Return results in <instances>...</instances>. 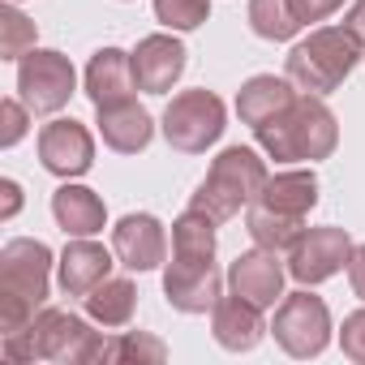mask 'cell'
I'll return each instance as SVG.
<instances>
[{"label":"cell","mask_w":365,"mask_h":365,"mask_svg":"<svg viewBox=\"0 0 365 365\" xmlns=\"http://www.w3.org/2000/svg\"><path fill=\"white\" fill-rule=\"evenodd\" d=\"M163 297L180 314H207L224 297L215 267V220L190 207L172 224V262L163 267Z\"/></svg>","instance_id":"1"},{"label":"cell","mask_w":365,"mask_h":365,"mask_svg":"<svg viewBox=\"0 0 365 365\" xmlns=\"http://www.w3.org/2000/svg\"><path fill=\"white\" fill-rule=\"evenodd\" d=\"M314 207H318V176L309 168H288V172L267 176L262 194L250 202L245 228H250L254 245L279 254V250L297 245Z\"/></svg>","instance_id":"2"},{"label":"cell","mask_w":365,"mask_h":365,"mask_svg":"<svg viewBox=\"0 0 365 365\" xmlns=\"http://www.w3.org/2000/svg\"><path fill=\"white\" fill-rule=\"evenodd\" d=\"M254 138L275 163H314V159H331V150L339 146V120L322 95L301 91L279 116L258 125Z\"/></svg>","instance_id":"3"},{"label":"cell","mask_w":365,"mask_h":365,"mask_svg":"<svg viewBox=\"0 0 365 365\" xmlns=\"http://www.w3.org/2000/svg\"><path fill=\"white\" fill-rule=\"evenodd\" d=\"M52 250L35 237H14L0 250V331H22L48 301L52 288Z\"/></svg>","instance_id":"4"},{"label":"cell","mask_w":365,"mask_h":365,"mask_svg":"<svg viewBox=\"0 0 365 365\" xmlns=\"http://www.w3.org/2000/svg\"><path fill=\"white\" fill-rule=\"evenodd\" d=\"M108 339L91 331L86 318L69 309H39L22 331L5 335V356L9 361H65V365H86L103 361Z\"/></svg>","instance_id":"5"},{"label":"cell","mask_w":365,"mask_h":365,"mask_svg":"<svg viewBox=\"0 0 365 365\" xmlns=\"http://www.w3.org/2000/svg\"><path fill=\"white\" fill-rule=\"evenodd\" d=\"M361 52L365 48L356 43L352 31H344V26H318V31H309V39L292 43V52L284 61V78L297 91L327 99L331 91H339L352 78V69L361 65Z\"/></svg>","instance_id":"6"},{"label":"cell","mask_w":365,"mask_h":365,"mask_svg":"<svg viewBox=\"0 0 365 365\" xmlns=\"http://www.w3.org/2000/svg\"><path fill=\"white\" fill-rule=\"evenodd\" d=\"M267 159L254 150V146H228V150H220V159L207 168V176H202V185H198V194H194V202L190 207H198V211H207L215 224H228V220H237L241 211H250V202L262 194V185H267Z\"/></svg>","instance_id":"7"},{"label":"cell","mask_w":365,"mask_h":365,"mask_svg":"<svg viewBox=\"0 0 365 365\" xmlns=\"http://www.w3.org/2000/svg\"><path fill=\"white\" fill-rule=\"evenodd\" d=\"M163 138L180 155H202L228 129V108L215 91H180L163 108Z\"/></svg>","instance_id":"8"},{"label":"cell","mask_w":365,"mask_h":365,"mask_svg":"<svg viewBox=\"0 0 365 365\" xmlns=\"http://www.w3.org/2000/svg\"><path fill=\"white\" fill-rule=\"evenodd\" d=\"M78 91V73L69 65L65 52L56 48H31L18 61V95L35 116H52L61 112Z\"/></svg>","instance_id":"9"},{"label":"cell","mask_w":365,"mask_h":365,"mask_svg":"<svg viewBox=\"0 0 365 365\" xmlns=\"http://www.w3.org/2000/svg\"><path fill=\"white\" fill-rule=\"evenodd\" d=\"M271 335H275V344H279L288 356H297V361L318 356V352L331 344V309H327V301L314 297V292H305V288H301V292H288V297L279 301V309H275Z\"/></svg>","instance_id":"10"},{"label":"cell","mask_w":365,"mask_h":365,"mask_svg":"<svg viewBox=\"0 0 365 365\" xmlns=\"http://www.w3.org/2000/svg\"><path fill=\"white\" fill-rule=\"evenodd\" d=\"M352 258V237L344 228H305L288 250V275L297 284H327Z\"/></svg>","instance_id":"11"},{"label":"cell","mask_w":365,"mask_h":365,"mask_svg":"<svg viewBox=\"0 0 365 365\" xmlns=\"http://www.w3.org/2000/svg\"><path fill=\"white\" fill-rule=\"evenodd\" d=\"M39 163L61 176V180H73V176H86L95 168V138L82 120L73 116H61V120H48L39 129Z\"/></svg>","instance_id":"12"},{"label":"cell","mask_w":365,"mask_h":365,"mask_svg":"<svg viewBox=\"0 0 365 365\" xmlns=\"http://www.w3.org/2000/svg\"><path fill=\"white\" fill-rule=\"evenodd\" d=\"M112 254H116V262L125 271H138V275L155 271V267L168 262V232H163V224L155 215L129 211L112 228Z\"/></svg>","instance_id":"13"},{"label":"cell","mask_w":365,"mask_h":365,"mask_svg":"<svg viewBox=\"0 0 365 365\" xmlns=\"http://www.w3.org/2000/svg\"><path fill=\"white\" fill-rule=\"evenodd\" d=\"M284 275H288V267L275 258V250L254 245V250L237 254V262L228 267V288L237 297L254 301L258 309H271L275 301H284Z\"/></svg>","instance_id":"14"},{"label":"cell","mask_w":365,"mask_h":365,"mask_svg":"<svg viewBox=\"0 0 365 365\" xmlns=\"http://www.w3.org/2000/svg\"><path fill=\"white\" fill-rule=\"evenodd\" d=\"M185 43L176 35H146L133 48V73H138V91L146 95H168L180 73H185Z\"/></svg>","instance_id":"15"},{"label":"cell","mask_w":365,"mask_h":365,"mask_svg":"<svg viewBox=\"0 0 365 365\" xmlns=\"http://www.w3.org/2000/svg\"><path fill=\"white\" fill-rule=\"evenodd\" d=\"M116 254H108L99 241H91V237H73L69 245H65V254L56 258V279H61V288H65V297H86L91 288H99L108 275H112V262Z\"/></svg>","instance_id":"16"},{"label":"cell","mask_w":365,"mask_h":365,"mask_svg":"<svg viewBox=\"0 0 365 365\" xmlns=\"http://www.w3.org/2000/svg\"><path fill=\"white\" fill-rule=\"evenodd\" d=\"M138 91V73H133V52L120 48H99L86 65V95L95 108H112L133 99Z\"/></svg>","instance_id":"17"},{"label":"cell","mask_w":365,"mask_h":365,"mask_svg":"<svg viewBox=\"0 0 365 365\" xmlns=\"http://www.w3.org/2000/svg\"><path fill=\"white\" fill-rule=\"evenodd\" d=\"M211 335H215V344L228 348V352H250V348H258L262 335H267L262 309H258L254 301L237 297V292H232V297H220V305L211 309Z\"/></svg>","instance_id":"18"},{"label":"cell","mask_w":365,"mask_h":365,"mask_svg":"<svg viewBox=\"0 0 365 365\" xmlns=\"http://www.w3.org/2000/svg\"><path fill=\"white\" fill-rule=\"evenodd\" d=\"M95 112H99V138H103L108 150H116V155H138V150L150 146L155 120H150V112H146L142 103L125 99V103H112V108H95Z\"/></svg>","instance_id":"19"},{"label":"cell","mask_w":365,"mask_h":365,"mask_svg":"<svg viewBox=\"0 0 365 365\" xmlns=\"http://www.w3.org/2000/svg\"><path fill=\"white\" fill-rule=\"evenodd\" d=\"M52 215H56L65 237H95L108 224L103 198L95 190H86V185H73V180H65V185L52 194Z\"/></svg>","instance_id":"20"},{"label":"cell","mask_w":365,"mask_h":365,"mask_svg":"<svg viewBox=\"0 0 365 365\" xmlns=\"http://www.w3.org/2000/svg\"><path fill=\"white\" fill-rule=\"evenodd\" d=\"M292 99H297V86H292L288 78L254 73V78L237 91V116H241V125L258 129V125H267L271 116H279Z\"/></svg>","instance_id":"21"},{"label":"cell","mask_w":365,"mask_h":365,"mask_svg":"<svg viewBox=\"0 0 365 365\" xmlns=\"http://www.w3.org/2000/svg\"><path fill=\"white\" fill-rule=\"evenodd\" d=\"M82 305H86V318L91 322H99V327H129V318H133V309H138V288H133V279H103L99 288H91L86 297H82Z\"/></svg>","instance_id":"22"},{"label":"cell","mask_w":365,"mask_h":365,"mask_svg":"<svg viewBox=\"0 0 365 365\" xmlns=\"http://www.w3.org/2000/svg\"><path fill=\"white\" fill-rule=\"evenodd\" d=\"M250 26L267 43H288L301 31V18L292 9V0H250Z\"/></svg>","instance_id":"23"},{"label":"cell","mask_w":365,"mask_h":365,"mask_svg":"<svg viewBox=\"0 0 365 365\" xmlns=\"http://www.w3.org/2000/svg\"><path fill=\"white\" fill-rule=\"evenodd\" d=\"M31 48H35V22L18 9V0H9L0 9V52H5V61H22Z\"/></svg>","instance_id":"24"},{"label":"cell","mask_w":365,"mask_h":365,"mask_svg":"<svg viewBox=\"0 0 365 365\" xmlns=\"http://www.w3.org/2000/svg\"><path fill=\"white\" fill-rule=\"evenodd\" d=\"M103 361H150V365H159V361H168V344L146 335V331H120L116 339H108Z\"/></svg>","instance_id":"25"},{"label":"cell","mask_w":365,"mask_h":365,"mask_svg":"<svg viewBox=\"0 0 365 365\" xmlns=\"http://www.w3.org/2000/svg\"><path fill=\"white\" fill-rule=\"evenodd\" d=\"M211 18V0H155V22H163L168 31H198Z\"/></svg>","instance_id":"26"},{"label":"cell","mask_w":365,"mask_h":365,"mask_svg":"<svg viewBox=\"0 0 365 365\" xmlns=\"http://www.w3.org/2000/svg\"><path fill=\"white\" fill-rule=\"evenodd\" d=\"M31 129V108L22 99H5L0 103V146H18Z\"/></svg>","instance_id":"27"},{"label":"cell","mask_w":365,"mask_h":365,"mask_svg":"<svg viewBox=\"0 0 365 365\" xmlns=\"http://www.w3.org/2000/svg\"><path fill=\"white\" fill-rule=\"evenodd\" d=\"M339 348H344L348 361L365 365V309H352V314L344 318V327H339Z\"/></svg>","instance_id":"28"},{"label":"cell","mask_w":365,"mask_h":365,"mask_svg":"<svg viewBox=\"0 0 365 365\" xmlns=\"http://www.w3.org/2000/svg\"><path fill=\"white\" fill-rule=\"evenodd\" d=\"M292 9H297L301 26H309V22H322V18H331L335 9H344V0H292Z\"/></svg>","instance_id":"29"},{"label":"cell","mask_w":365,"mask_h":365,"mask_svg":"<svg viewBox=\"0 0 365 365\" xmlns=\"http://www.w3.org/2000/svg\"><path fill=\"white\" fill-rule=\"evenodd\" d=\"M348 284H352V292L365 301V245H352V258H348Z\"/></svg>","instance_id":"30"},{"label":"cell","mask_w":365,"mask_h":365,"mask_svg":"<svg viewBox=\"0 0 365 365\" xmlns=\"http://www.w3.org/2000/svg\"><path fill=\"white\" fill-rule=\"evenodd\" d=\"M344 31H352L356 43L365 48V0H352V5H348V14H344Z\"/></svg>","instance_id":"31"},{"label":"cell","mask_w":365,"mask_h":365,"mask_svg":"<svg viewBox=\"0 0 365 365\" xmlns=\"http://www.w3.org/2000/svg\"><path fill=\"white\" fill-rule=\"evenodd\" d=\"M0 194H5V211H0V220H14L22 211V185H18V180H0Z\"/></svg>","instance_id":"32"}]
</instances>
